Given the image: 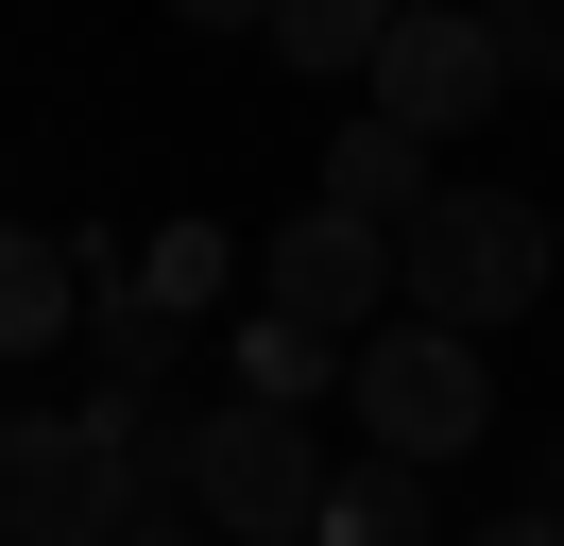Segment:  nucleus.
Returning <instances> with one entry per match:
<instances>
[{
  "label": "nucleus",
  "mask_w": 564,
  "mask_h": 546,
  "mask_svg": "<svg viewBox=\"0 0 564 546\" xmlns=\"http://www.w3.org/2000/svg\"><path fill=\"white\" fill-rule=\"evenodd\" d=\"M564 291V239L530 188H445L411 239H393V325H445V341H496Z\"/></svg>",
  "instance_id": "nucleus-1"
},
{
  "label": "nucleus",
  "mask_w": 564,
  "mask_h": 546,
  "mask_svg": "<svg viewBox=\"0 0 564 546\" xmlns=\"http://www.w3.org/2000/svg\"><path fill=\"white\" fill-rule=\"evenodd\" d=\"M138 427L154 410H0V546H120L154 512Z\"/></svg>",
  "instance_id": "nucleus-2"
},
{
  "label": "nucleus",
  "mask_w": 564,
  "mask_h": 546,
  "mask_svg": "<svg viewBox=\"0 0 564 546\" xmlns=\"http://www.w3.org/2000/svg\"><path fill=\"white\" fill-rule=\"evenodd\" d=\"M325 478L343 461H325L308 410H240V393L188 410V512H206L223 546H308L325 529Z\"/></svg>",
  "instance_id": "nucleus-3"
},
{
  "label": "nucleus",
  "mask_w": 564,
  "mask_h": 546,
  "mask_svg": "<svg viewBox=\"0 0 564 546\" xmlns=\"http://www.w3.org/2000/svg\"><path fill=\"white\" fill-rule=\"evenodd\" d=\"M343 410H359V461L445 478L462 444L496 427V375H479V341H445V325H377V341L343 359Z\"/></svg>",
  "instance_id": "nucleus-4"
},
{
  "label": "nucleus",
  "mask_w": 564,
  "mask_h": 546,
  "mask_svg": "<svg viewBox=\"0 0 564 546\" xmlns=\"http://www.w3.org/2000/svg\"><path fill=\"white\" fill-rule=\"evenodd\" d=\"M257 325H308V341H343V359H359V341L393 325V239L291 205V222L257 239Z\"/></svg>",
  "instance_id": "nucleus-5"
},
{
  "label": "nucleus",
  "mask_w": 564,
  "mask_h": 546,
  "mask_svg": "<svg viewBox=\"0 0 564 546\" xmlns=\"http://www.w3.org/2000/svg\"><path fill=\"white\" fill-rule=\"evenodd\" d=\"M496 18H445V0H411V18L377 34V120L393 136H479L496 120Z\"/></svg>",
  "instance_id": "nucleus-6"
},
{
  "label": "nucleus",
  "mask_w": 564,
  "mask_h": 546,
  "mask_svg": "<svg viewBox=\"0 0 564 546\" xmlns=\"http://www.w3.org/2000/svg\"><path fill=\"white\" fill-rule=\"evenodd\" d=\"M308 205H325V222H377V239H411L427 205H445V171H427V136H393L377 102H359V120L325 136V188H308Z\"/></svg>",
  "instance_id": "nucleus-7"
},
{
  "label": "nucleus",
  "mask_w": 564,
  "mask_h": 546,
  "mask_svg": "<svg viewBox=\"0 0 564 546\" xmlns=\"http://www.w3.org/2000/svg\"><path fill=\"white\" fill-rule=\"evenodd\" d=\"M308 546H445V478H411V461H343Z\"/></svg>",
  "instance_id": "nucleus-8"
},
{
  "label": "nucleus",
  "mask_w": 564,
  "mask_h": 546,
  "mask_svg": "<svg viewBox=\"0 0 564 546\" xmlns=\"http://www.w3.org/2000/svg\"><path fill=\"white\" fill-rule=\"evenodd\" d=\"M69 325H86V273H69V239L0 222V359H52Z\"/></svg>",
  "instance_id": "nucleus-9"
},
{
  "label": "nucleus",
  "mask_w": 564,
  "mask_h": 546,
  "mask_svg": "<svg viewBox=\"0 0 564 546\" xmlns=\"http://www.w3.org/2000/svg\"><path fill=\"white\" fill-rule=\"evenodd\" d=\"M223 273H240V239H223V222H154L138 273H104V291H138L154 325H188V307H223Z\"/></svg>",
  "instance_id": "nucleus-10"
},
{
  "label": "nucleus",
  "mask_w": 564,
  "mask_h": 546,
  "mask_svg": "<svg viewBox=\"0 0 564 546\" xmlns=\"http://www.w3.org/2000/svg\"><path fill=\"white\" fill-rule=\"evenodd\" d=\"M257 34H274V68H359V86H377V0H274V18H257Z\"/></svg>",
  "instance_id": "nucleus-11"
},
{
  "label": "nucleus",
  "mask_w": 564,
  "mask_h": 546,
  "mask_svg": "<svg viewBox=\"0 0 564 546\" xmlns=\"http://www.w3.org/2000/svg\"><path fill=\"white\" fill-rule=\"evenodd\" d=\"M343 393V341H308V325H240V410H325Z\"/></svg>",
  "instance_id": "nucleus-12"
},
{
  "label": "nucleus",
  "mask_w": 564,
  "mask_h": 546,
  "mask_svg": "<svg viewBox=\"0 0 564 546\" xmlns=\"http://www.w3.org/2000/svg\"><path fill=\"white\" fill-rule=\"evenodd\" d=\"M496 68H513V86H564V0H513V18H496Z\"/></svg>",
  "instance_id": "nucleus-13"
},
{
  "label": "nucleus",
  "mask_w": 564,
  "mask_h": 546,
  "mask_svg": "<svg viewBox=\"0 0 564 546\" xmlns=\"http://www.w3.org/2000/svg\"><path fill=\"white\" fill-rule=\"evenodd\" d=\"M120 546H223V529H206V512H188V495H154V512H138V529H120Z\"/></svg>",
  "instance_id": "nucleus-14"
},
{
  "label": "nucleus",
  "mask_w": 564,
  "mask_h": 546,
  "mask_svg": "<svg viewBox=\"0 0 564 546\" xmlns=\"http://www.w3.org/2000/svg\"><path fill=\"white\" fill-rule=\"evenodd\" d=\"M462 546H564V512H496V529H462Z\"/></svg>",
  "instance_id": "nucleus-15"
},
{
  "label": "nucleus",
  "mask_w": 564,
  "mask_h": 546,
  "mask_svg": "<svg viewBox=\"0 0 564 546\" xmlns=\"http://www.w3.org/2000/svg\"><path fill=\"white\" fill-rule=\"evenodd\" d=\"M530 512H564V444H547V461H530Z\"/></svg>",
  "instance_id": "nucleus-16"
},
{
  "label": "nucleus",
  "mask_w": 564,
  "mask_h": 546,
  "mask_svg": "<svg viewBox=\"0 0 564 546\" xmlns=\"http://www.w3.org/2000/svg\"><path fill=\"white\" fill-rule=\"evenodd\" d=\"M547 239H564V205H547Z\"/></svg>",
  "instance_id": "nucleus-17"
}]
</instances>
